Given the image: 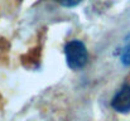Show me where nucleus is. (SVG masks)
<instances>
[{
	"instance_id": "20e7f679",
	"label": "nucleus",
	"mask_w": 130,
	"mask_h": 121,
	"mask_svg": "<svg viewBox=\"0 0 130 121\" xmlns=\"http://www.w3.org/2000/svg\"><path fill=\"white\" fill-rule=\"evenodd\" d=\"M120 61L124 66L130 67V33L125 38V45L121 49V54H120Z\"/></svg>"
},
{
	"instance_id": "39448f33",
	"label": "nucleus",
	"mask_w": 130,
	"mask_h": 121,
	"mask_svg": "<svg viewBox=\"0 0 130 121\" xmlns=\"http://www.w3.org/2000/svg\"><path fill=\"white\" fill-rule=\"evenodd\" d=\"M53 1L64 8H73V6H77L82 0H53Z\"/></svg>"
},
{
	"instance_id": "7ed1b4c3",
	"label": "nucleus",
	"mask_w": 130,
	"mask_h": 121,
	"mask_svg": "<svg viewBox=\"0 0 130 121\" xmlns=\"http://www.w3.org/2000/svg\"><path fill=\"white\" fill-rule=\"evenodd\" d=\"M20 59H22V64L24 68L37 70L42 59V45H36L30 50H28L25 54H23Z\"/></svg>"
},
{
	"instance_id": "f03ea898",
	"label": "nucleus",
	"mask_w": 130,
	"mask_h": 121,
	"mask_svg": "<svg viewBox=\"0 0 130 121\" xmlns=\"http://www.w3.org/2000/svg\"><path fill=\"white\" fill-rule=\"evenodd\" d=\"M111 107L119 114L130 112V84L125 83L111 100Z\"/></svg>"
},
{
	"instance_id": "f257e3e1",
	"label": "nucleus",
	"mask_w": 130,
	"mask_h": 121,
	"mask_svg": "<svg viewBox=\"0 0 130 121\" xmlns=\"http://www.w3.org/2000/svg\"><path fill=\"white\" fill-rule=\"evenodd\" d=\"M64 57L68 68L77 71L84 68L88 62V52L85 43L80 39H72L64 45Z\"/></svg>"
}]
</instances>
